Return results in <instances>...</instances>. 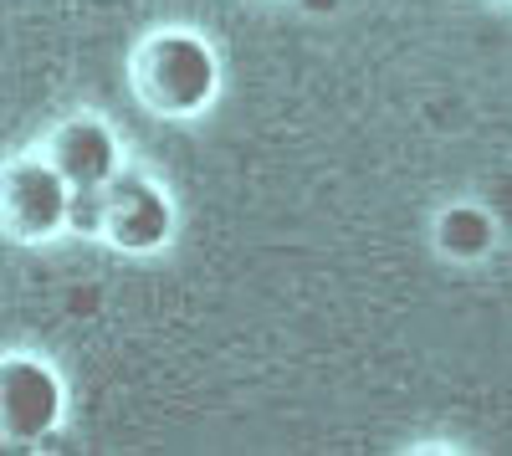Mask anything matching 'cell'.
Segmentation results:
<instances>
[{
    "label": "cell",
    "instance_id": "8",
    "mask_svg": "<svg viewBox=\"0 0 512 456\" xmlns=\"http://www.w3.org/2000/svg\"><path fill=\"white\" fill-rule=\"evenodd\" d=\"M303 6H308V11H333L338 0H303Z\"/></svg>",
    "mask_w": 512,
    "mask_h": 456
},
{
    "label": "cell",
    "instance_id": "6",
    "mask_svg": "<svg viewBox=\"0 0 512 456\" xmlns=\"http://www.w3.org/2000/svg\"><path fill=\"white\" fill-rule=\"evenodd\" d=\"M441 241H446L451 257H482L492 246V216L477 211V205H456L441 221Z\"/></svg>",
    "mask_w": 512,
    "mask_h": 456
},
{
    "label": "cell",
    "instance_id": "1",
    "mask_svg": "<svg viewBox=\"0 0 512 456\" xmlns=\"http://www.w3.org/2000/svg\"><path fill=\"white\" fill-rule=\"evenodd\" d=\"M62 421V385L41 359H6L0 364V436L6 441H41Z\"/></svg>",
    "mask_w": 512,
    "mask_h": 456
},
{
    "label": "cell",
    "instance_id": "2",
    "mask_svg": "<svg viewBox=\"0 0 512 456\" xmlns=\"http://www.w3.org/2000/svg\"><path fill=\"white\" fill-rule=\"evenodd\" d=\"M144 77H149V93H154L159 108L195 113V108L210 103V93H216V57H210V47H200L195 36H164L144 57Z\"/></svg>",
    "mask_w": 512,
    "mask_h": 456
},
{
    "label": "cell",
    "instance_id": "5",
    "mask_svg": "<svg viewBox=\"0 0 512 456\" xmlns=\"http://www.w3.org/2000/svg\"><path fill=\"white\" fill-rule=\"evenodd\" d=\"M113 164H118V149H113V134L103 123L77 118L57 134V170L67 185H108Z\"/></svg>",
    "mask_w": 512,
    "mask_h": 456
},
{
    "label": "cell",
    "instance_id": "3",
    "mask_svg": "<svg viewBox=\"0 0 512 456\" xmlns=\"http://www.w3.org/2000/svg\"><path fill=\"white\" fill-rule=\"evenodd\" d=\"M67 216V180L57 164L26 159L0 175V221L16 236H52Z\"/></svg>",
    "mask_w": 512,
    "mask_h": 456
},
{
    "label": "cell",
    "instance_id": "4",
    "mask_svg": "<svg viewBox=\"0 0 512 456\" xmlns=\"http://www.w3.org/2000/svg\"><path fill=\"white\" fill-rule=\"evenodd\" d=\"M169 226H175V211L159 195V185L149 180H108V231L118 236V246L128 252H154V246L169 241Z\"/></svg>",
    "mask_w": 512,
    "mask_h": 456
},
{
    "label": "cell",
    "instance_id": "7",
    "mask_svg": "<svg viewBox=\"0 0 512 456\" xmlns=\"http://www.w3.org/2000/svg\"><path fill=\"white\" fill-rule=\"evenodd\" d=\"M62 226H72L77 236H98L108 226V185H67Z\"/></svg>",
    "mask_w": 512,
    "mask_h": 456
}]
</instances>
